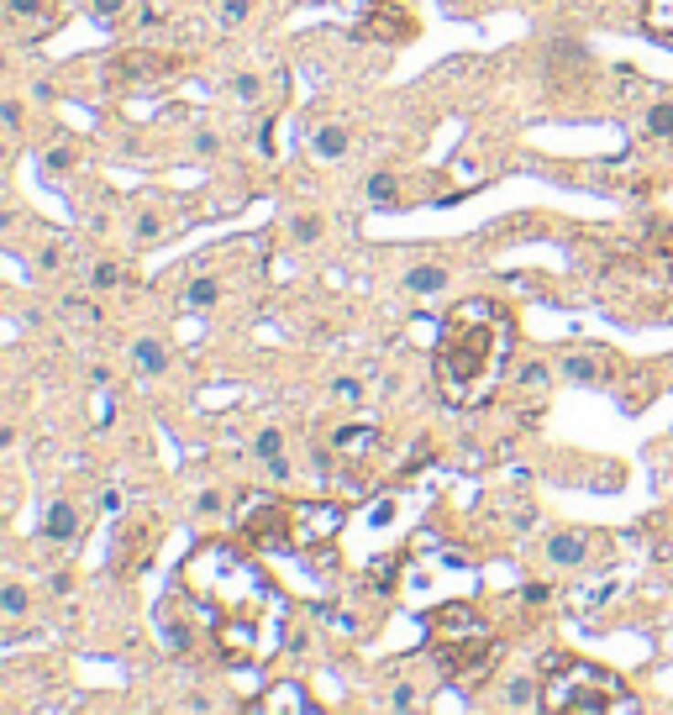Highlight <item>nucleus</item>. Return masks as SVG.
<instances>
[{
	"mask_svg": "<svg viewBox=\"0 0 673 715\" xmlns=\"http://www.w3.org/2000/svg\"><path fill=\"white\" fill-rule=\"evenodd\" d=\"M315 158H342V153H347V126H321V132H315Z\"/></svg>",
	"mask_w": 673,
	"mask_h": 715,
	"instance_id": "obj_16",
	"label": "nucleus"
},
{
	"mask_svg": "<svg viewBox=\"0 0 673 715\" xmlns=\"http://www.w3.org/2000/svg\"><path fill=\"white\" fill-rule=\"evenodd\" d=\"M363 37H390V42H400V37H411V21H369V27H363Z\"/></svg>",
	"mask_w": 673,
	"mask_h": 715,
	"instance_id": "obj_25",
	"label": "nucleus"
},
{
	"mask_svg": "<svg viewBox=\"0 0 673 715\" xmlns=\"http://www.w3.org/2000/svg\"><path fill=\"white\" fill-rule=\"evenodd\" d=\"M505 705H510V710H531V705H542V684H531V678H510Z\"/></svg>",
	"mask_w": 673,
	"mask_h": 715,
	"instance_id": "obj_17",
	"label": "nucleus"
},
{
	"mask_svg": "<svg viewBox=\"0 0 673 715\" xmlns=\"http://www.w3.org/2000/svg\"><path fill=\"white\" fill-rule=\"evenodd\" d=\"M0 116H5V126H11V132H16V122H21V105H16V101H5V111H0Z\"/></svg>",
	"mask_w": 673,
	"mask_h": 715,
	"instance_id": "obj_39",
	"label": "nucleus"
},
{
	"mask_svg": "<svg viewBox=\"0 0 673 715\" xmlns=\"http://www.w3.org/2000/svg\"><path fill=\"white\" fill-rule=\"evenodd\" d=\"M369 200L374 206H395V174H369Z\"/></svg>",
	"mask_w": 673,
	"mask_h": 715,
	"instance_id": "obj_23",
	"label": "nucleus"
},
{
	"mask_svg": "<svg viewBox=\"0 0 673 715\" xmlns=\"http://www.w3.org/2000/svg\"><path fill=\"white\" fill-rule=\"evenodd\" d=\"M369 5H390V0H369Z\"/></svg>",
	"mask_w": 673,
	"mask_h": 715,
	"instance_id": "obj_40",
	"label": "nucleus"
},
{
	"mask_svg": "<svg viewBox=\"0 0 673 715\" xmlns=\"http://www.w3.org/2000/svg\"><path fill=\"white\" fill-rule=\"evenodd\" d=\"M59 263H63V252H59V248H42V252H37V269H42V273H53Z\"/></svg>",
	"mask_w": 673,
	"mask_h": 715,
	"instance_id": "obj_37",
	"label": "nucleus"
},
{
	"mask_svg": "<svg viewBox=\"0 0 673 715\" xmlns=\"http://www.w3.org/2000/svg\"><path fill=\"white\" fill-rule=\"evenodd\" d=\"M495 631H484V636H458V642H432V663L442 668L447 684H479L484 673L495 668Z\"/></svg>",
	"mask_w": 673,
	"mask_h": 715,
	"instance_id": "obj_5",
	"label": "nucleus"
},
{
	"mask_svg": "<svg viewBox=\"0 0 673 715\" xmlns=\"http://www.w3.org/2000/svg\"><path fill=\"white\" fill-rule=\"evenodd\" d=\"M132 363H137V374L147 379H158L168 368V353H164V342H153V336H143L137 347H132Z\"/></svg>",
	"mask_w": 673,
	"mask_h": 715,
	"instance_id": "obj_14",
	"label": "nucleus"
},
{
	"mask_svg": "<svg viewBox=\"0 0 673 715\" xmlns=\"http://www.w3.org/2000/svg\"><path fill=\"white\" fill-rule=\"evenodd\" d=\"M390 705H395V710H416V705H421L416 684H395V694H390Z\"/></svg>",
	"mask_w": 673,
	"mask_h": 715,
	"instance_id": "obj_33",
	"label": "nucleus"
},
{
	"mask_svg": "<svg viewBox=\"0 0 673 715\" xmlns=\"http://www.w3.org/2000/svg\"><path fill=\"white\" fill-rule=\"evenodd\" d=\"M584 558H589V537H579V531H563V537L547 542V563L573 568V563H584Z\"/></svg>",
	"mask_w": 673,
	"mask_h": 715,
	"instance_id": "obj_12",
	"label": "nucleus"
},
{
	"mask_svg": "<svg viewBox=\"0 0 673 715\" xmlns=\"http://www.w3.org/2000/svg\"><path fill=\"white\" fill-rule=\"evenodd\" d=\"M642 21H647L652 37L673 42V0H647V5H642Z\"/></svg>",
	"mask_w": 673,
	"mask_h": 715,
	"instance_id": "obj_15",
	"label": "nucleus"
},
{
	"mask_svg": "<svg viewBox=\"0 0 673 715\" xmlns=\"http://www.w3.org/2000/svg\"><path fill=\"white\" fill-rule=\"evenodd\" d=\"M158 237H164V216H153V210L137 216V242H158Z\"/></svg>",
	"mask_w": 673,
	"mask_h": 715,
	"instance_id": "obj_29",
	"label": "nucleus"
},
{
	"mask_svg": "<svg viewBox=\"0 0 673 715\" xmlns=\"http://www.w3.org/2000/svg\"><path fill=\"white\" fill-rule=\"evenodd\" d=\"M158 621H164V642H168V647H174V652H189L195 631H189V621L179 615V605H168V600H164V615H158Z\"/></svg>",
	"mask_w": 673,
	"mask_h": 715,
	"instance_id": "obj_13",
	"label": "nucleus"
},
{
	"mask_svg": "<svg viewBox=\"0 0 673 715\" xmlns=\"http://www.w3.org/2000/svg\"><path fill=\"white\" fill-rule=\"evenodd\" d=\"M568 374H573V379H594V358L573 353V358H568Z\"/></svg>",
	"mask_w": 673,
	"mask_h": 715,
	"instance_id": "obj_35",
	"label": "nucleus"
},
{
	"mask_svg": "<svg viewBox=\"0 0 673 715\" xmlns=\"http://www.w3.org/2000/svg\"><path fill=\"white\" fill-rule=\"evenodd\" d=\"M290 237H294V242H315V237H321V221H315V216H294Z\"/></svg>",
	"mask_w": 673,
	"mask_h": 715,
	"instance_id": "obj_28",
	"label": "nucleus"
},
{
	"mask_svg": "<svg viewBox=\"0 0 673 715\" xmlns=\"http://www.w3.org/2000/svg\"><path fill=\"white\" fill-rule=\"evenodd\" d=\"M248 11H252V0H227V5H221V27H242Z\"/></svg>",
	"mask_w": 673,
	"mask_h": 715,
	"instance_id": "obj_31",
	"label": "nucleus"
},
{
	"mask_svg": "<svg viewBox=\"0 0 673 715\" xmlns=\"http://www.w3.org/2000/svg\"><path fill=\"white\" fill-rule=\"evenodd\" d=\"M484 631H489V621H484L474 605H463V600L437 605L426 615V636H432V642H458V636H484Z\"/></svg>",
	"mask_w": 673,
	"mask_h": 715,
	"instance_id": "obj_7",
	"label": "nucleus"
},
{
	"mask_svg": "<svg viewBox=\"0 0 673 715\" xmlns=\"http://www.w3.org/2000/svg\"><path fill=\"white\" fill-rule=\"evenodd\" d=\"M74 164V153H69V147H53V153H48V168H69Z\"/></svg>",
	"mask_w": 673,
	"mask_h": 715,
	"instance_id": "obj_38",
	"label": "nucleus"
},
{
	"mask_svg": "<svg viewBox=\"0 0 673 715\" xmlns=\"http://www.w3.org/2000/svg\"><path fill=\"white\" fill-rule=\"evenodd\" d=\"M216 294H221V290H216V279H195V284L185 290V305H189V311H210Z\"/></svg>",
	"mask_w": 673,
	"mask_h": 715,
	"instance_id": "obj_20",
	"label": "nucleus"
},
{
	"mask_svg": "<svg viewBox=\"0 0 673 715\" xmlns=\"http://www.w3.org/2000/svg\"><path fill=\"white\" fill-rule=\"evenodd\" d=\"M342 521H347V510L336 500H294V547L311 552V547L336 542Z\"/></svg>",
	"mask_w": 673,
	"mask_h": 715,
	"instance_id": "obj_6",
	"label": "nucleus"
},
{
	"mask_svg": "<svg viewBox=\"0 0 673 715\" xmlns=\"http://www.w3.org/2000/svg\"><path fill=\"white\" fill-rule=\"evenodd\" d=\"M231 90H237V101H258V95H263V84H258V74H237V80H231Z\"/></svg>",
	"mask_w": 673,
	"mask_h": 715,
	"instance_id": "obj_30",
	"label": "nucleus"
},
{
	"mask_svg": "<svg viewBox=\"0 0 673 715\" xmlns=\"http://www.w3.org/2000/svg\"><path fill=\"white\" fill-rule=\"evenodd\" d=\"M27 605H32V600H27V589H21L16 579L0 589V610H5V621H21V615H27Z\"/></svg>",
	"mask_w": 673,
	"mask_h": 715,
	"instance_id": "obj_19",
	"label": "nucleus"
},
{
	"mask_svg": "<svg viewBox=\"0 0 673 715\" xmlns=\"http://www.w3.org/2000/svg\"><path fill=\"white\" fill-rule=\"evenodd\" d=\"M179 579H185V594H195L206 610L216 605V621H221V615H252V621H258V605L269 600L263 568L227 542L195 547L185 558V573H179Z\"/></svg>",
	"mask_w": 673,
	"mask_h": 715,
	"instance_id": "obj_2",
	"label": "nucleus"
},
{
	"mask_svg": "<svg viewBox=\"0 0 673 715\" xmlns=\"http://www.w3.org/2000/svg\"><path fill=\"white\" fill-rule=\"evenodd\" d=\"M647 132H652V137H673V101H652Z\"/></svg>",
	"mask_w": 673,
	"mask_h": 715,
	"instance_id": "obj_22",
	"label": "nucleus"
},
{
	"mask_svg": "<svg viewBox=\"0 0 673 715\" xmlns=\"http://www.w3.org/2000/svg\"><path fill=\"white\" fill-rule=\"evenodd\" d=\"M74 531H80V510H74L69 500H53L48 516H42V537H48V542H69Z\"/></svg>",
	"mask_w": 673,
	"mask_h": 715,
	"instance_id": "obj_11",
	"label": "nucleus"
},
{
	"mask_svg": "<svg viewBox=\"0 0 673 715\" xmlns=\"http://www.w3.org/2000/svg\"><path fill=\"white\" fill-rule=\"evenodd\" d=\"M547 363L542 358H531V363H521V368H516V384H521V390H537V384H547Z\"/></svg>",
	"mask_w": 673,
	"mask_h": 715,
	"instance_id": "obj_26",
	"label": "nucleus"
},
{
	"mask_svg": "<svg viewBox=\"0 0 673 715\" xmlns=\"http://www.w3.org/2000/svg\"><path fill=\"white\" fill-rule=\"evenodd\" d=\"M405 284H411L416 294H437L442 284H447V269H437V263H421V269L405 273Z\"/></svg>",
	"mask_w": 673,
	"mask_h": 715,
	"instance_id": "obj_18",
	"label": "nucleus"
},
{
	"mask_svg": "<svg viewBox=\"0 0 673 715\" xmlns=\"http://www.w3.org/2000/svg\"><path fill=\"white\" fill-rule=\"evenodd\" d=\"M516 326L495 300H463L447 311L437 336V390L447 405H484L500 390Z\"/></svg>",
	"mask_w": 673,
	"mask_h": 715,
	"instance_id": "obj_1",
	"label": "nucleus"
},
{
	"mask_svg": "<svg viewBox=\"0 0 673 715\" xmlns=\"http://www.w3.org/2000/svg\"><path fill=\"white\" fill-rule=\"evenodd\" d=\"M195 510H200V516H221V495H216V489H206V495L195 500Z\"/></svg>",
	"mask_w": 673,
	"mask_h": 715,
	"instance_id": "obj_36",
	"label": "nucleus"
},
{
	"mask_svg": "<svg viewBox=\"0 0 673 715\" xmlns=\"http://www.w3.org/2000/svg\"><path fill=\"white\" fill-rule=\"evenodd\" d=\"M126 273H122V263H111V258H105V263H95V269H90V284H95V290H116V284H122Z\"/></svg>",
	"mask_w": 673,
	"mask_h": 715,
	"instance_id": "obj_24",
	"label": "nucleus"
},
{
	"mask_svg": "<svg viewBox=\"0 0 673 715\" xmlns=\"http://www.w3.org/2000/svg\"><path fill=\"white\" fill-rule=\"evenodd\" d=\"M5 11H11L16 21H32V16H42V11H48V0H11Z\"/></svg>",
	"mask_w": 673,
	"mask_h": 715,
	"instance_id": "obj_32",
	"label": "nucleus"
},
{
	"mask_svg": "<svg viewBox=\"0 0 673 715\" xmlns=\"http://www.w3.org/2000/svg\"><path fill=\"white\" fill-rule=\"evenodd\" d=\"M279 453H284V432H279V426H269V432H258V437H252V458H279Z\"/></svg>",
	"mask_w": 673,
	"mask_h": 715,
	"instance_id": "obj_21",
	"label": "nucleus"
},
{
	"mask_svg": "<svg viewBox=\"0 0 673 715\" xmlns=\"http://www.w3.org/2000/svg\"><path fill=\"white\" fill-rule=\"evenodd\" d=\"M210 631H216V647H221V657L231 668L252 663V642H258V621L252 615H221V621H210Z\"/></svg>",
	"mask_w": 673,
	"mask_h": 715,
	"instance_id": "obj_8",
	"label": "nucleus"
},
{
	"mask_svg": "<svg viewBox=\"0 0 673 715\" xmlns=\"http://www.w3.org/2000/svg\"><path fill=\"white\" fill-rule=\"evenodd\" d=\"M237 526L258 552H290L294 547V505L273 500V495H252L242 510H237Z\"/></svg>",
	"mask_w": 673,
	"mask_h": 715,
	"instance_id": "obj_4",
	"label": "nucleus"
},
{
	"mask_svg": "<svg viewBox=\"0 0 673 715\" xmlns=\"http://www.w3.org/2000/svg\"><path fill=\"white\" fill-rule=\"evenodd\" d=\"M252 710H258V715H290V710L321 715L326 705H321V699H311V694H305V684H273V689H263L258 699H252Z\"/></svg>",
	"mask_w": 673,
	"mask_h": 715,
	"instance_id": "obj_9",
	"label": "nucleus"
},
{
	"mask_svg": "<svg viewBox=\"0 0 673 715\" xmlns=\"http://www.w3.org/2000/svg\"><path fill=\"white\" fill-rule=\"evenodd\" d=\"M332 453L342 463H363L379 453V432L374 426H342V432H332Z\"/></svg>",
	"mask_w": 673,
	"mask_h": 715,
	"instance_id": "obj_10",
	"label": "nucleus"
},
{
	"mask_svg": "<svg viewBox=\"0 0 673 715\" xmlns=\"http://www.w3.org/2000/svg\"><path fill=\"white\" fill-rule=\"evenodd\" d=\"M542 710L552 715H605V710H636L626 684L600 663L584 657H547L542 663Z\"/></svg>",
	"mask_w": 673,
	"mask_h": 715,
	"instance_id": "obj_3",
	"label": "nucleus"
},
{
	"mask_svg": "<svg viewBox=\"0 0 673 715\" xmlns=\"http://www.w3.org/2000/svg\"><path fill=\"white\" fill-rule=\"evenodd\" d=\"M332 395L342 400V405H363V384H358V379H332Z\"/></svg>",
	"mask_w": 673,
	"mask_h": 715,
	"instance_id": "obj_27",
	"label": "nucleus"
},
{
	"mask_svg": "<svg viewBox=\"0 0 673 715\" xmlns=\"http://www.w3.org/2000/svg\"><path fill=\"white\" fill-rule=\"evenodd\" d=\"M90 11H95V21H116L126 11V0H90Z\"/></svg>",
	"mask_w": 673,
	"mask_h": 715,
	"instance_id": "obj_34",
	"label": "nucleus"
}]
</instances>
